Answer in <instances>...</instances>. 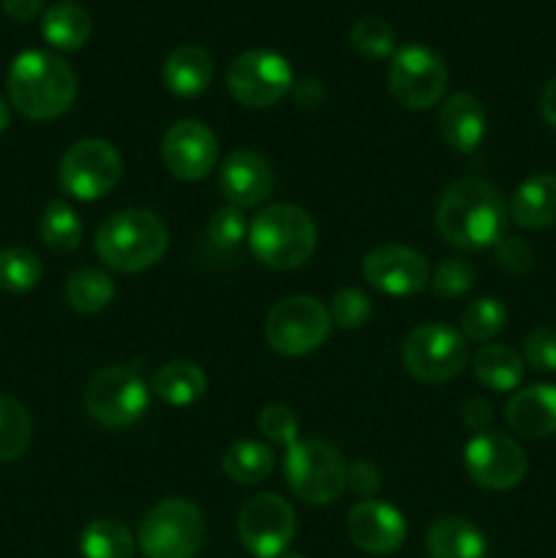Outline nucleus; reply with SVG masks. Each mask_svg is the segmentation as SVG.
<instances>
[{"label": "nucleus", "mask_w": 556, "mask_h": 558, "mask_svg": "<svg viewBox=\"0 0 556 558\" xmlns=\"http://www.w3.org/2000/svg\"><path fill=\"white\" fill-rule=\"evenodd\" d=\"M507 202L494 183L463 178L447 185L436 202L434 227L458 251L494 248L507 234Z\"/></svg>", "instance_id": "obj_1"}, {"label": "nucleus", "mask_w": 556, "mask_h": 558, "mask_svg": "<svg viewBox=\"0 0 556 558\" xmlns=\"http://www.w3.org/2000/svg\"><path fill=\"white\" fill-rule=\"evenodd\" d=\"M5 87L11 107L31 120L60 118L76 101L74 69L47 49H25L16 54L5 76Z\"/></svg>", "instance_id": "obj_2"}, {"label": "nucleus", "mask_w": 556, "mask_h": 558, "mask_svg": "<svg viewBox=\"0 0 556 558\" xmlns=\"http://www.w3.org/2000/svg\"><path fill=\"white\" fill-rule=\"evenodd\" d=\"M169 248V227L150 210L112 213L96 232V254L107 267L118 272L147 270L158 265Z\"/></svg>", "instance_id": "obj_3"}, {"label": "nucleus", "mask_w": 556, "mask_h": 558, "mask_svg": "<svg viewBox=\"0 0 556 558\" xmlns=\"http://www.w3.org/2000/svg\"><path fill=\"white\" fill-rule=\"evenodd\" d=\"M249 248L270 270H298L316 251V223L303 207L270 205L251 221Z\"/></svg>", "instance_id": "obj_4"}, {"label": "nucleus", "mask_w": 556, "mask_h": 558, "mask_svg": "<svg viewBox=\"0 0 556 558\" xmlns=\"http://www.w3.org/2000/svg\"><path fill=\"white\" fill-rule=\"evenodd\" d=\"M347 461L341 450L322 439H298L283 458V474L300 501L311 507L333 505L347 490Z\"/></svg>", "instance_id": "obj_5"}, {"label": "nucleus", "mask_w": 556, "mask_h": 558, "mask_svg": "<svg viewBox=\"0 0 556 558\" xmlns=\"http://www.w3.org/2000/svg\"><path fill=\"white\" fill-rule=\"evenodd\" d=\"M207 523L189 499H164L142 518L136 543L147 558H196L205 545Z\"/></svg>", "instance_id": "obj_6"}, {"label": "nucleus", "mask_w": 556, "mask_h": 558, "mask_svg": "<svg viewBox=\"0 0 556 558\" xmlns=\"http://www.w3.org/2000/svg\"><path fill=\"white\" fill-rule=\"evenodd\" d=\"M82 403L101 428L123 430L145 417L150 407V390L134 368L109 365L90 376L82 392Z\"/></svg>", "instance_id": "obj_7"}, {"label": "nucleus", "mask_w": 556, "mask_h": 558, "mask_svg": "<svg viewBox=\"0 0 556 558\" xmlns=\"http://www.w3.org/2000/svg\"><path fill=\"white\" fill-rule=\"evenodd\" d=\"M447 65L439 52L423 44H407L396 49L387 65V87L392 98L403 109L412 112H425L436 107L447 90Z\"/></svg>", "instance_id": "obj_8"}, {"label": "nucleus", "mask_w": 556, "mask_h": 558, "mask_svg": "<svg viewBox=\"0 0 556 558\" xmlns=\"http://www.w3.org/2000/svg\"><path fill=\"white\" fill-rule=\"evenodd\" d=\"M403 368L420 381L445 385L469 363V341L445 322L414 327L401 347Z\"/></svg>", "instance_id": "obj_9"}, {"label": "nucleus", "mask_w": 556, "mask_h": 558, "mask_svg": "<svg viewBox=\"0 0 556 558\" xmlns=\"http://www.w3.org/2000/svg\"><path fill=\"white\" fill-rule=\"evenodd\" d=\"M120 178H123V156L107 140H80L60 158L58 183L74 199H101L118 189Z\"/></svg>", "instance_id": "obj_10"}, {"label": "nucleus", "mask_w": 556, "mask_h": 558, "mask_svg": "<svg viewBox=\"0 0 556 558\" xmlns=\"http://www.w3.org/2000/svg\"><path fill=\"white\" fill-rule=\"evenodd\" d=\"M333 330L330 314L319 300L294 294L270 308L265 319V338L273 352L283 357H303L316 352Z\"/></svg>", "instance_id": "obj_11"}, {"label": "nucleus", "mask_w": 556, "mask_h": 558, "mask_svg": "<svg viewBox=\"0 0 556 558\" xmlns=\"http://www.w3.org/2000/svg\"><path fill=\"white\" fill-rule=\"evenodd\" d=\"M294 85L292 65L273 49H245L227 71V90L249 109H270L289 96Z\"/></svg>", "instance_id": "obj_12"}, {"label": "nucleus", "mask_w": 556, "mask_h": 558, "mask_svg": "<svg viewBox=\"0 0 556 558\" xmlns=\"http://www.w3.org/2000/svg\"><path fill=\"white\" fill-rule=\"evenodd\" d=\"M298 534V515L278 494H256L240 507L238 537L254 558H281Z\"/></svg>", "instance_id": "obj_13"}, {"label": "nucleus", "mask_w": 556, "mask_h": 558, "mask_svg": "<svg viewBox=\"0 0 556 558\" xmlns=\"http://www.w3.org/2000/svg\"><path fill=\"white\" fill-rule=\"evenodd\" d=\"M463 466L474 485L485 490H510L527 477V452L512 436L485 430L469 439Z\"/></svg>", "instance_id": "obj_14"}, {"label": "nucleus", "mask_w": 556, "mask_h": 558, "mask_svg": "<svg viewBox=\"0 0 556 558\" xmlns=\"http://www.w3.org/2000/svg\"><path fill=\"white\" fill-rule=\"evenodd\" d=\"M363 278L382 294L409 298L431 283V267L420 251L401 243H385L363 259Z\"/></svg>", "instance_id": "obj_15"}, {"label": "nucleus", "mask_w": 556, "mask_h": 558, "mask_svg": "<svg viewBox=\"0 0 556 558\" xmlns=\"http://www.w3.org/2000/svg\"><path fill=\"white\" fill-rule=\"evenodd\" d=\"M161 158L174 178L196 183L216 169L218 140L200 120H178L164 134Z\"/></svg>", "instance_id": "obj_16"}, {"label": "nucleus", "mask_w": 556, "mask_h": 558, "mask_svg": "<svg viewBox=\"0 0 556 558\" xmlns=\"http://www.w3.org/2000/svg\"><path fill=\"white\" fill-rule=\"evenodd\" d=\"M273 185H276V172L262 153L240 147L223 158L221 172H218V189H221L227 205L238 207V210L262 205L273 194Z\"/></svg>", "instance_id": "obj_17"}, {"label": "nucleus", "mask_w": 556, "mask_h": 558, "mask_svg": "<svg viewBox=\"0 0 556 558\" xmlns=\"http://www.w3.org/2000/svg\"><path fill=\"white\" fill-rule=\"evenodd\" d=\"M347 532L354 548L371 556H390L407 543V521L387 501L365 499L349 510Z\"/></svg>", "instance_id": "obj_18"}, {"label": "nucleus", "mask_w": 556, "mask_h": 558, "mask_svg": "<svg viewBox=\"0 0 556 558\" xmlns=\"http://www.w3.org/2000/svg\"><path fill=\"white\" fill-rule=\"evenodd\" d=\"M507 425L523 439H548L556 434V387L532 385L507 401Z\"/></svg>", "instance_id": "obj_19"}, {"label": "nucleus", "mask_w": 556, "mask_h": 558, "mask_svg": "<svg viewBox=\"0 0 556 558\" xmlns=\"http://www.w3.org/2000/svg\"><path fill=\"white\" fill-rule=\"evenodd\" d=\"M485 129H488V118H485V107L480 98L472 93H452L439 112V131L442 140L458 153H474L483 142Z\"/></svg>", "instance_id": "obj_20"}, {"label": "nucleus", "mask_w": 556, "mask_h": 558, "mask_svg": "<svg viewBox=\"0 0 556 558\" xmlns=\"http://www.w3.org/2000/svg\"><path fill=\"white\" fill-rule=\"evenodd\" d=\"M216 65H213L210 52L196 44H183V47L172 49L164 60L161 80L169 93L178 98H196L210 87Z\"/></svg>", "instance_id": "obj_21"}, {"label": "nucleus", "mask_w": 556, "mask_h": 558, "mask_svg": "<svg viewBox=\"0 0 556 558\" xmlns=\"http://www.w3.org/2000/svg\"><path fill=\"white\" fill-rule=\"evenodd\" d=\"M510 218L527 232H540L556 223V174L540 172L523 180L512 194Z\"/></svg>", "instance_id": "obj_22"}, {"label": "nucleus", "mask_w": 556, "mask_h": 558, "mask_svg": "<svg viewBox=\"0 0 556 558\" xmlns=\"http://www.w3.org/2000/svg\"><path fill=\"white\" fill-rule=\"evenodd\" d=\"M428 558H488V539L469 518L445 515L425 532Z\"/></svg>", "instance_id": "obj_23"}, {"label": "nucleus", "mask_w": 556, "mask_h": 558, "mask_svg": "<svg viewBox=\"0 0 556 558\" xmlns=\"http://www.w3.org/2000/svg\"><path fill=\"white\" fill-rule=\"evenodd\" d=\"M150 390L169 407H191L207 390V376L191 360H172L153 371Z\"/></svg>", "instance_id": "obj_24"}, {"label": "nucleus", "mask_w": 556, "mask_h": 558, "mask_svg": "<svg viewBox=\"0 0 556 558\" xmlns=\"http://www.w3.org/2000/svg\"><path fill=\"white\" fill-rule=\"evenodd\" d=\"M472 371L488 390L510 392L523 381V357L507 343H485L474 352Z\"/></svg>", "instance_id": "obj_25"}, {"label": "nucleus", "mask_w": 556, "mask_h": 558, "mask_svg": "<svg viewBox=\"0 0 556 558\" xmlns=\"http://www.w3.org/2000/svg\"><path fill=\"white\" fill-rule=\"evenodd\" d=\"M90 31V14L76 3L52 5L41 20V36L47 38L49 47L60 49V52H76V49L85 47Z\"/></svg>", "instance_id": "obj_26"}, {"label": "nucleus", "mask_w": 556, "mask_h": 558, "mask_svg": "<svg viewBox=\"0 0 556 558\" xmlns=\"http://www.w3.org/2000/svg\"><path fill=\"white\" fill-rule=\"evenodd\" d=\"M276 469V456L256 439H240L223 452V474L238 485H256Z\"/></svg>", "instance_id": "obj_27"}, {"label": "nucleus", "mask_w": 556, "mask_h": 558, "mask_svg": "<svg viewBox=\"0 0 556 558\" xmlns=\"http://www.w3.org/2000/svg\"><path fill=\"white\" fill-rule=\"evenodd\" d=\"M63 298L76 314H98L114 300V281L104 270L82 267L69 276Z\"/></svg>", "instance_id": "obj_28"}, {"label": "nucleus", "mask_w": 556, "mask_h": 558, "mask_svg": "<svg viewBox=\"0 0 556 558\" xmlns=\"http://www.w3.org/2000/svg\"><path fill=\"white\" fill-rule=\"evenodd\" d=\"M80 550L85 558H134V537L112 518H96L82 529Z\"/></svg>", "instance_id": "obj_29"}, {"label": "nucleus", "mask_w": 556, "mask_h": 558, "mask_svg": "<svg viewBox=\"0 0 556 558\" xmlns=\"http://www.w3.org/2000/svg\"><path fill=\"white\" fill-rule=\"evenodd\" d=\"M44 245L55 254H71L82 243V221L74 207L63 199H52L44 210L41 223H38Z\"/></svg>", "instance_id": "obj_30"}, {"label": "nucleus", "mask_w": 556, "mask_h": 558, "mask_svg": "<svg viewBox=\"0 0 556 558\" xmlns=\"http://www.w3.org/2000/svg\"><path fill=\"white\" fill-rule=\"evenodd\" d=\"M33 423L27 409L16 398L0 392V463L16 461L31 445Z\"/></svg>", "instance_id": "obj_31"}, {"label": "nucleus", "mask_w": 556, "mask_h": 558, "mask_svg": "<svg viewBox=\"0 0 556 558\" xmlns=\"http://www.w3.org/2000/svg\"><path fill=\"white\" fill-rule=\"evenodd\" d=\"M41 259L31 248L11 245L0 251V289L11 294L31 292L41 281Z\"/></svg>", "instance_id": "obj_32"}, {"label": "nucleus", "mask_w": 556, "mask_h": 558, "mask_svg": "<svg viewBox=\"0 0 556 558\" xmlns=\"http://www.w3.org/2000/svg\"><path fill=\"white\" fill-rule=\"evenodd\" d=\"M507 308L496 298H478L461 314V336L467 341L491 343L505 330Z\"/></svg>", "instance_id": "obj_33"}, {"label": "nucleus", "mask_w": 556, "mask_h": 558, "mask_svg": "<svg viewBox=\"0 0 556 558\" xmlns=\"http://www.w3.org/2000/svg\"><path fill=\"white\" fill-rule=\"evenodd\" d=\"M349 44L365 60H385L396 52V33L379 16H360L349 27Z\"/></svg>", "instance_id": "obj_34"}, {"label": "nucleus", "mask_w": 556, "mask_h": 558, "mask_svg": "<svg viewBox=\"0 0 556 558\" xmlns=\"http://www.w3.org/2000/svg\"><path fill=\"white\" fill-rule=\"evenodd\" d=\"M478 283V272L467 259H442L431 272V292L436 298H463Z\"/></svg>", "instance_id": "obj_35"}, {"label": "nucleus", "mask_w": 556, "mask_h": 558, "mask_svg": "<svg viewBox=\"0 0 556 558\" xmlns=\"http://www.w3.org/2000/svg\"><path fill=\"white\" fill-rule=\"evenodd\" d=\"M205 238L213 248L218 251H232L243 245V240H249V223H245L243 210L227 205L221 210H216L210 216L205 227Z\"/></svg>", "instance_id": "obj_36"}, {"label": "nucleus", "mask_w": 556, "mask_h": 558, "mask_svg": "<svg viewBox=\"0 0 556 558\" xmlns=\"http://www.w3.org/2000/svg\"><path fill=\"white\" fill-rule=\"evenodd\" d=\"M371 311H374V305H371L368 294H365L363 289L347 287L338 289L336 298L330 300L327 314H330V322L336 327H343V330H360V327L371 319Z\"/></svg>", "instance_id": "obj_37"}, {"label": "nucleus", "mask_w": 556, "mask_h": 558, "mask_svg": "<svg viewBox=\"0 0 556 558\" xmlns=\"http://www.w3.org/2000/svg\"><path fill=\"white\" fill-rule=\"evenodd\" d=\"M256 428H259V434L265 436L270 445L287 447L289 450L300 436V420L298 414L289 407H283V403H270V407L262 409L259 417H256Z\"/></svg>", "instance_id": "obj_38"}, {"label": "nucleus", "mask_w": 556, "mask_h": 558, "mask_svg": "<svg viewBox=\"0 0 556 558\" xmlns=\"http://www.w3.org/2000/svg\"><path fill=\"white\" fill-rule=\"evenodd\" d=\"M523 363L537 374H556V327H537L523 338Z\"/></svg>", "instance_id": "obj_39"}, {"label": "nucleus", "mask_w": 556, "mask_h": 558, "mask_svg": "<svg viewBox=\"0 0 556 558\" xmlns=\"http://www.w3.org/2000/svg\"><path fill=\"white\" fill-rule=\"evenodd\" d=\"M494 256L496 265L505 272H510V276H523L534 262V254L532 248H529L527 240L516 238V234H505V238L494 245Z\"/></svg>", "instance_id": "obj_40"}, {"label": "nucleus", "mask_w": 556, "mask_h": 558, "mask_svg": "<svg viewBox=\"0 0 556 558\" xmlns=\"http://www.w3.org/2000/svg\"><path fill=\"white\" fill-rule=\"evenodd\" d=\"M347 488L354 490L360 499H374L382 488L379 469L371 461H354L347 472Z\"/></svg>", "instance_id": "obj_41"}, {"label": "nucleus", "mask_w": 556, "mask_h": 558, "mask_svg": "<svg viewBox=\"0 0 556 558\" xmlns=\"http://www.w3.org/2000/svg\"><path fill=\"white\" fill-rule=\"evenodd\" d=\"M463 423L474 434H485V430H491V423H494V407L485 398H469L463 403Z\"/></svg>", "instance_id": "obj_42"}, {"label": "nucleus", "mask_w": 556, "mask_h": 558, "mask_svg": "<svg viewBox=\"0 0 556 558\" xmlns=\"http://www.w3.org/2000/svg\"><path fill=\"white\" fill-rule=\"evenodd\" d=\"M289 93H292L294 104L303 109L319 107L322 98H325V87H322V82L314 80V76H300V80H294L292 90Z\"/></svg>", "instance_id": "obj_43"}, {"label": "nucleus", "mask_w": 556, "mask_h": 558, "mask_svg": "<svg viewBox=\"0 0 556 558\" xmlns=\"http://www.w3.org/2000/svg\"><path fill=\"white\" fill-rule=\"evenodd\" d=\"M3 3V11L16 22H27L41 11L44 0H0Z\"/></svg>", "instance_id": "obj_44"}, {"label": "nucleus", "mask_w": 556, "mask_h": 558, "mask_svg": "<svg viewBox=\"0 0 556 558\" xmlns=\"http://www.w3.org/2000/svg\"><path fill=\"white\" fill-rule=\"evenodd\" d=\"M540 114H543L545 123L556 131V76L543 87V96H540Z\"/></svg>", "instance_id": "obj_45"}, {"label": "nucleus", "mask_w": 556, "mask_h": 558, "mask_svg": "<svg viewBox=\"0 0 556 558\" xmlns=\"http://www.w3.org/2000/svg\"><path fill=\"white\" fill-rule=\"evenodd\" d=\"M9 123H11V109L9 104H5V98H0V134L9 129Z\"/></svg>", "instance_id": "obj_46"}, {"label": "nucleus", "mask_w": 556, "mask_h": 558, "mask_svg": "<svg viewBox=\"0 0 556 558\" xmlns=\"http://www.w3.org/2000/svg\"><path fill=\"white\" fill-rule=\"evenodd\" d=\"M281 558H305V556H300V554H287V556H281Z\"/></svg>", "instance_id": "obj_47"}]
</instances>
